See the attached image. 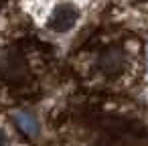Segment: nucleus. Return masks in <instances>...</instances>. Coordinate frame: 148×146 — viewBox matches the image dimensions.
I'll use <instances>...</instances> for the list:
<instances>
[{"label":"nucleus","instance_id":"1","mask_svg":"<svg viewBox=\"0 0 148 146\" xmlns=\"http://www.w3.org/2000/svg\"><path fill=\"white\" fill-rule=\"evenodd\" d=\"M77 21H79V10L73 4H59L49 19V27L55 33H67L75 27Z\"/></svg>","mask_w":148,"mask_h":146},{"label":"nucleus","instance_id":"2","mask_svg":"<svg viewBox=\"0 0 148 146\" xmlns=\"http://www.w3.org/2000/svg\"><path fill=\"white\" fill-rule=\"evenodd\" d=\"M124 67V53L122 49H106L99 57V69L106 73V75H118Z\"/></svg>","mask_w":148,"mask_h":146},{"label":"nucleus","instance_id":"3","mask_svg":"<svg viewBox=\"0 0 148 146\" xmlns=\"http://www.w3.org/2000/svg\"><path fill=\"white\" fill-rule=\"evenodd\" d=\"M0 71H2L8 79H14V77H18L25 71V61L16 53H8L4 57V61L0 63Z\"/></svg>","mask_w":148,"mask_h":146},{"label":"nucleus","instance_id":"5","mask_svg":"<svg viewBox=\"0 0 148 146\" xmlns=\"http://www.w3.org/2000/svg\"><path fill=\"white\" fill-rule=\"evenodd\" d=\"M2 6H4V0H0V10H2Z\"/></svg>","mask_w":148,"mask_h":146},{"label":"nucleus","instance_id":"4","mask_svg":"<svg viewBox=\"0 0 148 146\" xmlns=\"http://www.w3.org/2000/svg\"><path fill=\"white\" fill-rule=\"evenodd\" d=\"M16 124H18V128L23 130V132H27V134H37L39 132V122H37V118L35 116H31V114H16Z\"/></svg>","mask_w":148,"mask_h":146}]
</instances>
